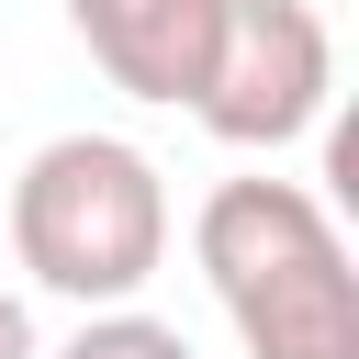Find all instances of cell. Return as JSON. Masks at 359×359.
I'll return each instance as SVG.
<instances>
[{
    "mask_svg": "<svg viewBox=\"0 0 359 359\" xmlns=\"http://www.w3.org/2000/svg\"><path fill=\"white\" fill-rule=\"evenodd\" d=\"M213 22H224V0H67V34L90 45V67L123 101H168V112H191V90H202Z\"/></svg>",
    "mask_w": 359,
    "mask_h": 359,
    "instance_id": "cell-4",
    "label": "cell"
},
{
    "mask_svg": "<svg viewBox=\"0 0 359 359\" xmlns=\"http://www.w3.org/2000/svg\"><path fill=\"white\" fill-rule=\"evenodd\" d=\"M191 258L247 359H359V269L303 180H213L191 213Z\"/></svg>",
    "mask_w": 359,
    "mask_h": 359,
    "instance_id": "cell-1",
    "label": "cell"
},
{
    "mask_svg": "<svg viewBox=\"0 0 359 359\" xmlns=\"http://www.w3.org/2000/svg\"><path fill=\"white\" fill-rule=\"evenodd\" d=\"M56 359H191V337L168 314H146V303H101V314H79V337Z\"/></svg>",
    "mask_w": 359,
    "mask_h": 359,
    "instance_id": "cell-5",
    "label": "cell"
},
{
    "mask_svg": "<svg viewBox=\"0 0 359 359\" xmlns=\"http://www.w3.org/2000/svg\"><path fill=\"white\" fill-rule=\"evenodd\" d=\"M0 359H45V348H34V303H22V292H0Z\"/></svg>",
    "mask_w": 359,
    "mask_h": 359,
    "instance_id": "cell-6",
    "label": "cell"
},
{
    "mask_svg": "<svg viewBox=\"0 0 359 359\" xmlns=\"http://www.w3.org/2000/svg\"><path fill=\"white\" fill-rule=\"evenodd\" d=\"M11 258L101 314V303H135L157 269H168V180L146 146L123 135H45L11 180Z\"/></svg>",
    "mask_w": 359,
    "mask_h": 359,
    "instance_id": "cell-2",
    "label": "cell"
},
{
    "mask_svg": "<svg viewBox=\"0 0 359 359\" xmlns=\"http://www.w3.org/2000/svg\"><path fill=\"white\" fill-rule=\"evenodd\" d=\"M337 101V45H325V11L314 0H224L213 22V56H202V135L236 146V157H280L292 135H314Z\"/></svg>",
    "mask_w": 359,
    "mask_h": 359,
    "instance_id": "cell-3",
    "label": "cell"
}]
</instances>
